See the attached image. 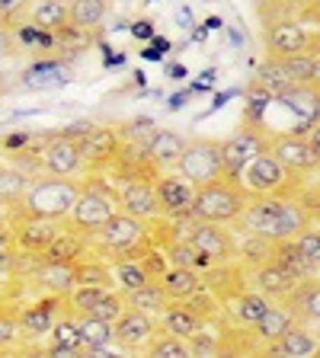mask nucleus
Returning a JSON list of instances; mask_svg holds the SVG:
<instances>
[{
    "mask_svg": "<svg viewBox=\"0 0 320 358\" xmlns=\"http://www.w3.org/2000/svg\"><path fill=\"white\" fill-rule=\"evenodd\" d=\"M234 224H237L240 231L260 234V237L276 243V240H288L298 231H305L307 224H311V211L305 208L301 192L282 189V192L246 195V205Z\"/></svg>",
    "mask_w": 320,
    "mask_h": 358,
    "instance_id": "nucleus-1",
    "label": "nucleus"
},
{
    "mask_svg": "<svg viewBox=\"0 0 320 358\" xmlns=\"http://www.w3.org/2000/svg\"><path fill=\"white\" fill-rule=\"evenodd\" d=\"M81 195V179L74 176H52L42 173L29 182L26 195L20 199L16 211L20 217H42V221H64Z\"/></svg>",
    "mask_w": 320,
    "mask_h": 358,
    "instance_id": "nucleus-2",
    "label": "nucleus"
},
{
    "mask_svg": "<svg viewBox=\"0 0 320 358\" xmlns=\"http://www.w3.org/2000/svg\"><path fill=\"white\" fill-rule=\"evenodd\" d=\"M244 205H246V189L240 182V176L221 173L211 182L195 189L189 217H195V221H215V224H234L240 217V211H244Z\"/></svg>",
    "mask_w": 320,
    "mask_h": 358,
    "instance_id": "nucleus-3",
    "label": "nucleus"
},
{
    "mask_svg": "<svg viewBox=\"0 0 320 358\" xmlns=\"http://www.w3.org/2000/svg\"><path fill=\"white\" fill-rule=\"evenodd\" d=\"M97 179H83L81 182V195H77L71 215L64 217L67 227L83 237H93V234L116 215V189L103 186L99 182V173H93Z\"/></svg>",
    "mask_w": 320,
    "mask_h": 358,
    "instance_id": "nucleus-4",
    "label": "nucleus"
},
{
    "mask_svg": "<svg viewBox=\"0 0 320 358\" xmlns=\"http://www.w3.org/2000/svg\"><path fill=\"white\" fill-rule=\"evenodd\" d=\"M144 240H148V221H138V217L116 208V215L90 237V243H97L116 262V259H125V256H144L151 250V246L141 250Z\"/></svg>",
    "mask_w": 320,
    "mask_h": 358,
    "instance_id": "nucleus-5",
    "label": "nucleus"
},
{
    "mask_svg": "<svg viewBox=\"0 0 320 358\" xmlns=\"http://www.w3.org/2000/svg\"><path fill=\"white\" fill-rule=\"evenodd\" d=\"M173 170L186 179V182H193L195 189L211 182L215 176H221L224 173L221 138H202V134L199 138H186V148H183V154H179Z\"/></svg>",
    "mask_w": 320,
    "mask_h": 358,
    "instance_id": "nucleus-6",
    "label": "nucleus"
},
{
    "mask_svg": "<svg viewBox=\"0 0 320 358\" xmlns=\"http://www.w3.org/2000/svg\"><path fill=\"white\" fill-rule=\"evenodd\" d=\"M266 148H269V131L263 125H256V122H244V125H237L228 138H221L224 173L240 176V170H244V166Z\"/></svg>",
    "mask_w": 320,
    "mask_h": 358,
    "instance_id": "nucleus-7",
    "label": "nucleus"
},
{
    "mask_svg": "<svg viewBox=\"0 0 320 358\" xmlns=\"http://www.w3.org/2000/svg\"><path fill=\"white\" fill-rule=\"evenodd\" d=\"M269 150L295 179H305L307 173L320 170V160L307 144L305 131H295V128L291 131H269Z\"/></svg>",
    "mask_w": 320,
    "mask_h": 358,
    "instance_id": "nucleus-8",
    "label": "nucleus"
},
{
    "mask_svg": "<svg viewBox=\"0 0 320 358\" xmlns=\"http://www.w3.org/2000/svg\"><path fill=\"white\" fill-rule=\"evenodd\" d=\"M240 182H244L246 195H266V192L291 189L295 176H291V173L276 160V154L266 148V150H260L244 170H240Z\"/></svg>",
    "mask_w": 320,
    "mask_h": 358,
    "instance_id": "nucleus-9",
    "label": "nucleus"
},
{
    "mask_svg": "<svg viewBox=\"0 0 320 358\" xmlns=\"http://www.w3.org/2000/svg\"><path fill=\"white\" fill-rule=\"evenodd\" d=\"M263 38H266V55H272V58H291V55L320 52L317 38H314L298 20H269L266 29H263Z\"/></svg>",
    "mask_w": 320,
    "mask_h": 358,
    "instance_id": "nucleus-10",
    "label": "nucleus"
},
{
    "mask_svg": "<svg viewBox=\"0 0 320 358\" xmlns=\"http://www.w3.org/2000/svg\"><path fill=\"white\" fill-rule=\"evenodd\" d=\"M119 131L109 125H90L87 131L77 138V148H81V160L87 173H109L112 160L119 154Z\"/></svg>",
    "mask_w": 320,
    "mask_h": 358,
    "instance_id": "nucleus-11",
    "label": "nucleus"
},
{
    "mask_svg": "<svg viewBox=\"0 0 320 358\" xmlns=\"http://www.w3.org/2000/svg\"><path fill=\"white\" fill-rule=\"evenodd\" d=\"M186 240L199 250L211 266L218 262H231L234 259V234L228 231V224H215V221H195L189 217L186 227Z\"/></svg>",
    "mask_w": 320,
    "mask_h": 358,
    "instance_id": "nucleus-12",
    "label": "nucleus"
},
{
    "mask_svg": "<svg viewBox=\"0 0 320 358\" xmlns=\"http://www.w3.org/2000/svg\"><path fill=\"white\" fill-rule=\"evenodd\" d=\"M157 327H160L157 317L125 304V310L112 323V345H119L122 352H144L151 343V336L157 333Z\"/></svg>",
    "mask_w": 320,
    "mask_h": 358,
    "instance_id": "nucleus-13",
    "label": "nucleus"
},
{
    "mask_svg": "<svg viewBox=\"0 0 320 358\" xmlns=\"http://www.w3.org/2000/svg\"><path fill=\"white\" fill-rule=\"evenodd\" d=\"M157 189V205H160V217H189L193 211V199H195V186L186 182L179 176H170V173H157L154 179Z\"/></svg>",
    "mask_w": 320,
    "mask_h": 358,
    "instance_id": "nucleus-14",
    "label": "nucleus"
},
{
    "mask_svg": "<svg viewBox=\"0 0 320 358\" xmlns=\"http://www.w3.org/2000/svg\"><path fill=\"white\" fill-rule=\"evenodd\" d=\"M116 208L138 217V221H154V217H160L154 179H128V182H122V189L116 192Z\"/></svg>",
    "mask_w": 320,
    "mask_h": 358,
    "instance_id": "nucleus-15",
    "label": "nucleus"
},
{
    "mask_svg": "<svg viewBox=\"0 0 320 358\" xmlns=\"http://www.w3.org/2000/svg\"><path fill=\"white\" fill-rule=\"evenodd\" d=\"M42 170L52 173V176H77V173L83 170L77 138H71V134H64V131L52 134V138L42 144Z\"/></svg>",
    "mask_w": 320,
    "mask_h": 358,
    "instance_id": "nucleus-16",
    "label": "nucleus"
},
{
    "mask_svg": "<svg viewBox=\"0 0 320 358\" xmlns=\"http://www.w3.org/2000/svg\"><path fill=\"white\" fill-rule=\"evenodd\" d=\"M246 278L253 282L256 291H263V294H266V298H272V301H285L291 291L298 288V278L291 275L285 266H279L276 259L260 262L256 268H250V272H246Z\"/></svg>",
    "mask_w": 320,
    "mask_h": 358,
    "instance_id": "nucleus-17",
    "label": "nucleus"
},
{
    "mask_svg": "<svg viewBox=\"0 0 320 358\" xmlns=\"http://www.w3.org/2000/svg\"><path fill=\"white\" fill-rule=\"evenodd\" d=\"M221 304H224V310L231 313V320L237 323V327H256V320L272 307V298H266V294L256 288H240L237 294H231V298L221 301Z\"/></svg>",
    "mask_w": 320,
    "mask_h": 358,
    "instance_id": "nucleus-18",
    "label": "nucleus"
},
{
    "mask_svg": "<svg viewBox=\"0 0 320 358\" xmlns=\"http://www.w3.org/2000/svg\"><path fill=\"white\" fill-rule=\"evenodd\" d=\"M58 234V221H42V217H20V227L13 231V243L16 250L26 253H45V246L55 240Z\"/></svg>",
    "mask_w": 320,
    "mask_h": 358,
    "instance_id": "nucleus-19",
    "label": "nucleus"
},
{
    "mask_svg": "<svg viewBox=\"0 0 320 358\" xmlns=\"http://www.w3.org/2000/svg\"><path fill=\"white\" fill-rule=\"evenodd\" d=\"M295 323H298L295 310H291L285 301H272V307H269L260 320H256V327H250V329L256 333V339H260L263 345H272V343H279L285 336V329H291Z\"/></svg>",
    "mask_w": 320,
    "mask_h": 358,
    "instance_id": "nucleus-20",
    "label": "nucleus"
},
{
    "mask_svg": "<svg viewBox=\"0 0 320 358\" xmlns=\"http://www.w3.org/2000/svg\"><path fill=\"white\" fill-rule=\"evenodd\" d=\"M157 323H160V329L179 336V339H186V343L193 339L195 333H199L202 327H205V323H202V317L186 304V301H170V304L164 307V313L157 317Z\"/></svg>",
    "mask_w": 320,
    "mask_h": 358,
    "instance_id": "nucleus-21",
    "label": "nucleus"
},
{
    "mask_svg": "<svg viewBox=\"0 0 320 358\" xmlns=\"http://www.w3.org/2000/svg\"><path fill=\"white\" fill-rule=\"evenodd\" d=\"M157 282H160V288L167 291L170 301H186V298H193L195 291H205L202 272L199 268H186V266H167Z\"/></svg>",
    "mask_w": 320,
    "mask_h": 358,
    "instance_id": "nucleus-22",
    "label": "nucleus"
},
{
    "mask_svg": "<svg viewBox=\"0 0 320 358\" xmlns=\"http://www.w3.org/2000/svg\"><path fill=\"white\" fill-rule=\"evenodd\" d=\"M48 352H55V355H81V329H77L74 310L55 317L52 329H48Z\"/></svg>",
    "mask_w": 320,
    "mask_h": 358,
    "instance_id": "nucleus-23",
    "label": "nucleus"
},
{
    "mask_svg": "<svg viewBox=\"0 0 320 358\" xmlns=\"http://www.w3.org/2000/svg\"><path fill=\"white\" fill-rule=\"evenodd\" d=\"M87 253H90V237H83V234H77V231L67 227L64 234L61 231L55 234V240L45 246L42 259L45 262H71V266H74V262L83 259Z\"/></svg>",
    "mask_w": 320,
    "mask_h": 358,
    "instance_id": "nucleus-24",
    "label": "nucleus"
},
{
    "mask_svg": "<svg viewBox=\"0 0 320 358\" xmlns=\"http://www.w3.org/2000/svg\"><path fill=\"white\" fill-rule=\"evenodd\" d=\"M285 304L295 310L298 323H317L320 327V278H305L298 288L291 291Z\"/></svg>",
    "mask_w": 320,
    "mask_h": 358,
    "instance_id": "nucleus-25",
    "label": "nucleus"
},
{
    "mask_svg": "<svg viewBox=\"0 0 320 358\" xmlns=\"http://www.w3.org/2000/svg\"><path fill=\"white\" fill-rule=\"evenodd\" d=\"M183 148H186V138L179 131H173V128H157L148 141V154L160 170H173L179 154H183Z\"/></svg>",
    "mask_w": 320,
    "mask_h": 358,
    "instance_id": "nucleus-26",
    "label": "nucleus"
},
{
    "mask_svg": "<svg viewBox=\"0 0 320 358\" xmlns=\"http://www.w3.org/2000/svg\"><path fill=\"white\" fill-rule=\"evenodd\" d=\"M77 329H81V352L90 355H106L112 345V323L99 320L93 313H77Z\"/></svg>",
    "mask_w": 320,
    "mask_h": 358,
    "instance_id": "nucleus-27",
    "label": "nucleus"
},
{
    "mask_svg": "<svg viewBox=\"0 0 320 358\" xmlns=\"http://www.w3.org/2000/svg\"><path fill=\"white\" fill-rule=\"evenodd\" d=\"M22 20L45 32L71 29V26H67V0H32Z\"/></svg>",
    "mask_w": 320,
    "mask_h": 358,
    "instance_id": "nucleus-28",
    "label": "nucleus"
},
{
    "mask_svg": "<svg viewBox=\"0 0 320 358\" xmlns=\"http://www.w3.org/2000/svg\"><path fill=\"white\" fill-rule=\"evenodd\" d=\"M109 16V0H67V26L71 29H99Z\"/></svg>",
    "mask_w": 320,
    "mask_h": 358,
    "instance_id": "nucleus-29",
    "label": "nucleus"
},
{
    "mask_svg": "<svg viewBox=\"0 0 320 358\" xmlns=\"http://www.w3.org/2000/svg\"><path fill=\"white\" fill-rule=\"evenodd\" d=\"M36 278L52 298H67L77 285V275H74V266L71 262H45L36 268Z\"/></svg>",
    "mask_w": 320,
    "mask_h": 358,
    "instance_id": "nucleus-30",
    "label": "nucleus"
},
{
    "mask_svg": "<svg viewBox=\"0 0 320 358\" xmlns=\"http://www.w3.org/2000/svg\"><path fill=\"white\" fill-rule=\"evenodd\" d=\"M58 301L61 298L26 307V310L16 317V329H20V336H26V339H42V336H48V329H52V323H55V304H58Z\"/></svg>",
    "mask_w": 320,
    "mask_h": 358,
    "instance_id": "nucleus-31",
    "label": "nucleus"
},
{
    "mask_svg": "<svg viewBox=\"0 0 320 358\" xmlns=\"http://www.w3.org/2000/svg\"><path fill=\"white\" fill-rule=\"evenodd\" d=\"M148 282H154V275L144 266V256H125V259L112 262V288H119L122 294L141 288Z\"/></svg>",
    "mask_w": 320,
    "mask_h": 358,
    "instance_id": "nucleus-32",
    "label": "nucleus"
},
{
    "mask_svg": "<svg viewBox=\"0 0 320 358\" xmlns=\"http://www.w3.org/2000/svg\"><path fill=\"white\" fill-rule=\"evenodd\" d=\"M234 259L250 272L260 262L272 259V240L260 237V234H250V231H240V237H234Z\"/></svg>",
    "mask_w": 320,
    "mask_h": 358,
    "instance_id": "nucleus-33",
    "label": "nucleus"
},
{
    "mask_svg": "<svg viewBox=\"0 0 320 358\" xmlns=\"http://www.w3.org/2000/svg\"><path fill=\"white\" fill-rule=\"evenodd\" d=\"M320 349V339L305 329V323H295L291 329H285V336L279 343L269 345V352H276V355H291V358H307Z\"/></svg>",
    "mask_w": 320,
    "mask_h": 358,
    "instance_id": "nucleus-34",
    "label": "nucleus"
},
{
    "mask_svg": "<svg viewBox=\"0 0 320 358\" xmlns=\"http://www.w3.org/2000/svg\"><path fill=\"white\" fill-rule=\"evenodd\" d=\"M272 259L279 262V266H285L291 272V275L298 278V282H305V278H317L320 268H314L311 262H307V256L301 253L298 246H295V240H276L272 243Z\"/></svg>",
    "mask_w": 320,
    "mask_h": 358,
    "instance_id": "nucleus-35",
    "label": "nucleus"
},
{
    "mask_svg": "<svg viewBox=\"0 0 320 358\" xmlns=\"http://www.w3.org/2000/svg\"><path fill=\"white\" fill-rule=\"evenodd\" d=\"M29 182H32V179L26 176V173H22L16 164L0 160V205L16 208V205H20V199L26 195V189H29Z\"/></svg>",
    "mask_w": 320,
    "mask_h": 358,
    "instance_id": "nucleus-36",
    "label": "nucleus"
},
{
    "mask_svg": "<svg viewBox=\"0 0 320 358\" xmlns=\"http://www.w3.org/2000/svg\"><path fill=\"white\" fill-rule=\"evenodd\" d=\"M125 304L138 307V310L151 313V317H160V313H164V307L170 304V298H167V291L160 288V282L154 278V282L141 285V288L128 291V294H125Z\"/></svg>",
    "mask_w": 320,
    "mask_h": 358,
    "instance_id": "nucleus-37",
    "label": "nucleus"
},
{
    "mask_svg": "<svg viewBox=\"0 0 320 358\" xmlns=\"http://www.w3.org/2000/svg\"><path fill=\"white\" fill-rule=\"evenodd\" d=\"M253 83H260V87L266 90V93H269L272 99L282 96V93H285L288 87H295V83L288 80V74H285L282 58H272V55H266V61L260 64V71H256Z\"/></svg>",
    "mask_w": 320,
    "mask_h": 358,
    "instance_id": "nucleus-38",
    "label": "nucleus"
},
{
    "mask_svg": "<svg viewBox=\"0 0 320 358\" xmlns=\"http://www.w3.org/2000/svg\"><path fill=\"white\" fill-rule=\"evenodd\" d=\"M67 80L64 67L55 64V61H39L36 67H29L26 74H22V83L29 90H52V87H61Z\"/></svg>",
    "mask_w": 320,
    "mask_h": 358,
    "instance_id": "nucleus-39",
    "label": "nucleus"
},
{
    "mask_svg": "<svg viewBox=\"0 0 320 358\" xmlns=\"http://www.w3.org/2000/svg\"><path fill=\"white\" fill-rule=\"evenodd\" d=\"M164 256H167V262H170V266H186V268H199V272L211 266V262L205 259V256H202L186 237H183V240H173V243H167Z\"/></svg>",
    "mask_w": 320,
    "mask_h": 358,
    "instance_id": "nucleus-40",
    "label": "nucleus"
},
{
    "mask_svg": "<svg viewBox=\"0 0 320 358\" xmlns=\"http://www.w3.org/2000/svg\"><path fill=\"white\" fill-rule=\"evenodd\" d=\"M148 355H160V358H186V355H193L189 352V343L186 339H179V336H173V333H167V329H160L157 327V333L151 336V343H148Z\"/></svg>",
    "mask_w": 320,
    "mask_h": 358,
    "instance_id": "nucleus-41",
    "label": "nucleus"
},
{
    "mask_svg": "<svg viewBox=\"0 0 320 358\" xmlns=\"http://www.w3.org/2000/svg\"><path fill=\"white\" fill-rule=\"evenodd\" d=\"M74 275H77V285H106V288H112V266L109 262H87V256L83 259L74 262Z\"/></svg>",
    "mask_w": 320,
    "mask_h": 358,
    "instance_id": "nucleus-42",
    "label": "nucleus"
},
{
    "mask_svg": "<svg viewBox=\"0 0 320 358\" xmlns=\"http://www.w3.org/2000/svg\"><path fill=\"white\" fill-rule=\"evenodd\" d=\"M291 240H295V246H298L301 253L307 256V262H311L314 268H320V224L311 221L305 231H298Z\"/></svg>",
    "mask_w": 320,
    "mask_h": 358,
    "instance_id": "nucleus-43",
    "label": "nucleus"
},
{
    "mask_svg": "<svg viewBox=\"0 0 320 358\" xmlns=\"http://www.w3.org/2000/svg\"><path fill=\"white\" fill-rule=\"evenodd\" d=\"M125 310V294H122L119 288H109L103 294V298L97 301V304H93V317H99V320H106V323H116V317H119V313Z\"/></svg>",
    "mask_w": 320,
    "mask_h": 358,
    "instance_id": "nucleus-44",
    "label": "nucleus"
},
{
    "mask_svg": "<svg viewBox=\"0 0 320 358\" xmlns=\"http://www.w3.org/2000/svg\"><path fill=\"white\" fill-rule=\"evenodd\" d=\"M116 131H119L122 141H128V144H144V148H148L151 134L157 131V125H154L151 119H132V122H125V125H119Z\"/></svg>",
    "mask_w": 320,
    "mask_h": 358,
    "instance_id": "nucleus-45",
    "label": "nucleus"
},
{
    "mask_svg": "<svg viewBox=\"0 0 320 358\" xmlns=\"http://www.w3.org/2000/svg\"><path fill=\"white\" fill-rule=\"evenodd\" d=\"M32 0H0V26H7V29H16L29 10Z\"/></svg>",
    "mask_w": 320,
    "mask_h": 358,
    "instance_id": "nucleus-46",
    "label": "nucleus"
},
{
    "mask_svg": "<svg viewBox=\"0 0 320 358\" xmlns=\"http://www.w3.org/2000/svg\"><path fill=\"white\" fill-rule=\"evenodd\" d=\"M22 52V45L16 42L13 29H7V26H0V64L7 58H16V55Z\"/></svg>",
    "mask_w": 320,
    "mask_h": 358,
    "instance_id": "nucleus-47",
    "label": "nucleus"
},
{
    "mask_svg": "<svg viewBox=\"0 0 320 358\" xmlns=\"http://www.w3.org/2000/svg\"><path fill=\"white\" fill-rule=\"evenodd\" d=\"M16 336H20V329H16V317H10V313L0 310V349L13 345Z\"/></svg>",
    "mask_w": 320,
    "mask_h": 358,
    "instance_id": "nucleus-48",
    "label": "nucleus"
},
{
    "mask_svg": "<svg viewBox=\"0 0 320 358\" xmlns=\"http://www.w3.org/2000/svg\"><path fill=\"white\" fill-rule=\"evenodd\" d=\"M305 138H307L311 150L317 154V160H320V119H317V122H311V125L305 128Z\"/></svg>",
    "mask_w": 320,
    "mask_h": 358,
    "instance_id": "nucleus-49",
    "label": "nucleus"
},
{
    "mask_svg": "<svg viewBox=\"0 0 320 358\" xmlns=\"http://www.w3.org/2000/svg\"><path fill=\"white\" fill-rule=\"evenodd\" d=\"M7 90H10V77L0 71V93H7Z\"/></svg>",
    "mask_w": 320,
    "mask_h": 358,
    "instance_id": "nucleus-50",
    "label": "nucleus"
},
{
    "mask_svg": "<svg viewBox=\"0 0 320 358\" xmlns=\"http://www.w3.org/2000/svg\"><path fill=\"white\" fill-rule=\"evenodd\" d=\"M134 32H138V36H151V26L148 22H141V26H134Z\"/></svg>",
    "mask_w": 320,
    "mask_h": 358,
    "instance_id": "nucleus-51",
    "label": "nucleus"
}]
</instances>
